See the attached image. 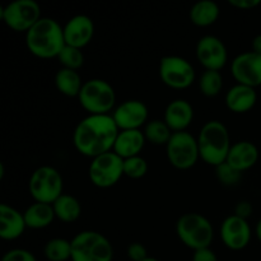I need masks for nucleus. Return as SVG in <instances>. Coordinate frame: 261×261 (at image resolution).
Masks as SVG:
<instances>
[{
	"label": "nucleus",
	"instance_id": "f257e3e1",
	"mask_svg": "<svg viewBox=\"0 0 261 261\" xmlns=\"http://www.w3.org/2000/svg\"><path fill=\"white\" fill-rule=\"evenodd\" d=\"M119 132L112 115H88L74 129V147L81 154L93 160L114 149Z\"/></svg>",
	"mask_w": 261,
	"mask_h": 261
},
{
	"label": "nucleus",
	"instance_id": "f03ea898",
	"mask_svg": "<svg viewBox=\"0 0 261 261\" xmlns=\"http://www.w3.org/2000/svg\"><path fill=\"white\" fill-rule=\"evenodd\" d=\"M25 45L30 53L37 58H58L65 46L64 28L58 20L42 17L25 33Z\"/></svg>",
	"mask_w": 261,
	"mask_h": 261
},
{
	"label": "nucleus",
	"instance_id": "7ed1b4c3",
	"mask_svg": "<svg viewBox=\"0 0 261 261\" xmlns=\"http://www.w3.org/2000/svg\"><path fill=\"white\" fill-rule=\"evenodd\" d=\"M198 144L200 158L208 165L219 166L226 162L231 149V138L228 129L223 122L211 120L205 122L198 135Z\"/></svg>",
	"mask_w": 261,
	"mask_h": 261
},
{
	"label": "nucleus",
	"instance_id": "20e7f679",
	"mask_svg": "<svg viewBox=\"0 0 261 261\" xmlns=\"http://www.w3.org/2000/svg\"><path fill=\"white\" fill-rule=\"evenodd\" d=\"M71 261H112L114 247L105 234L83 231L71 240Z\"/></svg>",
	"mask_w": 261,
	"mask_h": 261
},
{
	"label": "nucleus",
	"instance_id": "39448f33",
	"mask_svg": "<svg viewBox=\"0 0 261 261\" xmlns=\"http://www.w3.org/2000/svg\"><path fill=\"white\" fill-rule=\"evenodd\" d=\"M176 232L181 242L194 251L211 247L214 237L209 219L199 213L182 214L176 223Z\"/></svg>",
	"mask_w": 261,
	"mask_h": 261
},
{
	"label": "nucleus",
	"instance_id": "423d86ee",
	"mask_svg": "<svg viewBox=\"0 0 261 261\" xmlns=\"http://www.w3.org/2000/svg\"><path fill=\"white\" fill-rule=\"evenodd\" d=\"M78 99L89 115H109L116 102V93L109 82L94 78L84 82Z\"/></svg>",
	"mask_w": 261,
	"mask_h": 261
},
{
	"label": "nucleus",
	"instance_id": "0eeeda50",
	"mask_svg": "<svg viewBox=\"0 0 261 261\" xmlns=\"http://www.w3.org/2000/svg\"><path fill=\"white\" fill-rule=\"evenodd\" d=\"M28 189L35 201L54 204L56 199L63 195V176L55 167L41 166L31 175Z\"/></svg>",
	"mask_w": 261,
	"mask_h": 261
},
{
	"label": "nucleus",
	"instance_id": "6e6552de",
	"mask_svg": "<svg viewBox=\"0 0 261 261\" xmlns=\"http://www.w3.org/2000/svg\"><path fill=\"white\" fill-rule=\"evenodd\" d=\"M166 152L170 163L177 170H189L194 167L200 158L198 138L186 130L173 133L166 145Z\"/></svg>",
	"mask_w": 261,
	"mask_h": 261
},
{
	"label": "nucleus",
	"instance_id": "1a4fd4ad",
	"mask_svg": "<svg viewBox=\"0 0 261 261\" xmlns=\"http://www.w3.org/2000/svg\"><path fill=\"white\" fill-rule=\"evenodd\" d=\"M2 19L10 30L27 33L41 19V8L35 0H13L2 8Z\"/></svg>",
	"mask_w": 261,
	"mask_h": 261
},
{
	"label": "nucleus",
	"instance_id": "9d476101",
	"mask_svg": "<svg viewBox=\"0 0 261 261\" xmlns=\"http://www.w3.org/2000/svg\"><path fill=\"white\" fill-rule=\"evenodd\" d=\"M89 180L101 189L112 188L124 175V160L114 150L93 158L88 170Z\"/></svg>",
	"mask_w": 261,
	"mask_h": 261
},
{
	"label": "nucleus",
	"instance_id": "9b49d317",
	"mask_svg": "<svg viewBox=\"0 0 261 261\" xmlns=\"http://www.w3.org/2000/svg\"><path fill=\"white\" fill-rule=\"evenodd\" d=\"M160 78L173 89H185L195 81V69L189 60L177 55L163 56L160 61Z\"/></svg>",
	"mask_w": 261,
	"mask_h": 261
},
{
	"label": "nucleus",
	"instance_id": "f8f14e48",
	"mask_svg": "<svg viewBox=\"0 0 261 261\" xmlns=\"http://www.w3.org/2000/svg\"><path fill=\"white\" fill-rule=\"evenodd\" d=\"M231 74L240 84L261 86V54L251 50L237 55L231 63Z\"/></svg>",
	"mask_w": 261,
	"mask_h": 261
},
{
	"label": "nucleus",
	"instance_id": "ddd939ff",
	"mask_svg": "<svg viewBox=\"0 0 261 261\" xmlns=\"http://www.w3.org/2000/svg\"><path fill=\"white\" fill-rule=\"evenodd\" d=\"M196 58L205 70L219 71L228 60V53L221 38L213 35H206L198 41Z\"/></svg>",
	"mask_w": 261,
	"mask_h": 261
},
{
	"label": "nucleus",
	"instance_id": "4468645a",
	"mask_svg": "<svg viewBox=\"0 0 261 261\" xmlns=\"http://www.w3.org/2000/svg\"><path fill=\"white\" fill-rule=\"evenodd\" d=\"M221 240L229 250L240 251L244 250L251 241V227L247 219L240 217L228 216L222 222L219 229Z\"/></svg>",
	"mask_w": 261,
	"mask_h": 261
},
{
	"label": "nucleus",
	"instance_id": "2eb2a0df",
	"mask_svg": "<svg viewBox=\"0 0 261 261\" xmlns=\"http://www.w3.org/2000/svg\"><path fill=\"white\" fill-rule=\"evenodd\" d=\"M112 117L119 130H138L148 122V107L139 99H127L114 110Z\"/></svg>",
	"mask_w": 261,
	"mask_h": 261
},
{
	"label": "nucleus",
	"instance_id": "dca6fc26",
	"mask_svg": "<svg viewBox=\"0 0 261 261\" xmlns=\"http://www.w3.org/2000/svg\"><path fill=\"white\" fill-rule=\"evenodd\" d=\"M65 45L83 48L92 41L94 35V23L88 15L78 14L71 17L64 25Z\"/></svg>",
	"mask_w": 261,
	"mask_h": 261
},
{
	"label": "nucleus",
	"instance_id": "f3484780",
	"mask_svg": "<svg viewBox=\"0 0 261 261\" xmlns=\"http://www.w3.org/2000/svg\"><path fill=\"white\" fill-rule=\"evenodd\" d=\"M27 228L24 214L8 204L0 205V237L5 241L19 239Z\"/></svg>",
	"mask_w": 261,
	"mask_h": 261
},
{
	"label": "nucleus",
	"instance_id": "a211bd4d",
	"mask_svg": "<svg viewBox=\"0 0 261 261\" xmlns=\"http://www.w3.org/2000/svg\"><path fill=\"white\" fill-rule=\"evenodd\" d=\"M259 160V149L249 140H241L231 145L226 162L234 170L244 172L256 165Z\"/></svg>",
	"mask_w": 261,
	"mask_h": 261
},
{
	"label": "nucleus",
	"instance_id": "6ab92c4d",
	"mask_svg": "<svg viewBox=\"0 0 261 261\" xmlns=\"http://www.w3.org/2000/svg\"><path fill=\"white\" fill-rule=\"evenodd\" d=\"M163 120L173 133L185 132L194 120L193 106L186 99H173L166 107Z\"/></svg>",
	"mask_w": 261,
	"mask_h": 261
},
{
	"label": "nucleus",
	"instance_id": "aec40b11",
	"mask_svg": "<svg viewBox=\"0 0 261 261\" xmlns=\"http://www.w3.org/2000/svg\"><path fill=\"white\" fill-rule=\"evenodd\" d=\"M257 93L255 88L245 84H234L226 93V105L228 110L236 114H245L256 105Z\"/></svg>",
	"mask_w": 261,
	"mask_h": 261
},
{
	"label": "nucleus",
	"instance_id": "412c9836",
	"mask_svg": "<svg viewBox=\"0 0 261 261\" xmlns=\"http://www.w3.org/2000/svg\"><path fill=\"white\" fill-rule=\"evenodd\" d=\"M145 139L144 133L140 129L138 130H120L114 145V152L117 155L126 160V158L139 155L144 148Z\"/></svg>",
	"mask_w": 261,
	"mask_h": 261
},
{
	"label": "nucleus",
	"instance_id": "4be33fe9",
	"mask_svg": "<svg viewBox=\"0 0 261 261\" xmlns=\"http://www.w3.org/2000/svg\"><path fill=\"white\" fill-rule=\"evenodd\" d=\"M23 214H24L25 224L28 228L32 229L46 228L56 218L53 204L38 203V201L31 204Z\"/></svg>",
	"mask_w": 261,
	"mask_h": 261
},
{
	"label": "nucleus",
	"instance_id": "5701e85b",
	"mask_svg": "<svg viewBox=\"0 0 261 261\" xmlns=\"http://www.w3.org/2000/svg\"><path fill=\"white\" fill-rule=\"evenodd\" d=\"M189 17L193 24L198 27H208L218 19L219 7L213 0H200L191 7Z\"/></svg>",
	"mask_w": 261,
	"mask_h": 261
},
{
	"label": "nucleus",
	"instance_id": "b1692460",
	"mask_svg": "<svg viewBox=\"0 0 261 261\" xmlns=\"http://www.w3.org/2000/svg\"><path fill=\"white\" fill-rule=\"evenodd\" d=\"M56 218L65 223L75 222L82 214V205L78 199L69 194H63L53 204Z\"/></svg>",
	"mask_w": 261,
	"mask_h": 261
},
{
	"label": "nucleus",
	"instance_id": "393cba45",
	"mask_svg": "<svg viewBox=\"0 0 261 261\" xmlns=\"http://www.w3.org/2000/svg\"><path fill=\"white\" fill-rule=\"evenodd\" d=\"M55 86L58 91L65 96L78 97L83 87V82L76 70L60 68L55 75Z\"/></svg>",
	"mask_w": 261,
	"mask_h": 261
},
{
	"label": "nucleus",
	"instance_id": "a878e982",
	"mask_svg": "<svg viewBox=\"0 0 261 261\" xmlns=\"http://www.w3.org/2000/svg\"><path fill=\"white\" fill-rule=\"evenodd\" d=\"M143 133L145 139L154 145H167L173 134L165 120H150L145 124Z\"/></svg>",
	"mask_w": 261,
	"mask_h": 261
},
{
	"label": "nucleus",
	"instance_id": "bb28decb",
	"mask_svg": "<svg viewBox=\"0 0 261 261\" xmlns=\"http://www.w3.org/2000/svg\"><path fill=\"white\" fill-rule=\"evenodd\" d=\"M48 261H66L71 259V242L61 237H55L46 242L43 249Z\"/></svg>",
	"mask_w": 261,
	"mask_h": 261
},
{
	"label": "nucleus",
	"instance_id": "cd10ccee",
	"mask_svg": "<svg viewBox=\"0 0 261 261\" xmlns=\"http://www.w3.org/2000/svg\"><path fill=\"white\" fill-rule=\"evenodd\" d=\"M223 88V78L221 71L205 70L199 79V89L206 97H216Z\"/></svg>",
	"mask_w": 261,
	"mask_h": 261
},
{
	"label": "nucleus",
	"instance_id": "c85d7f7f",
	"mask_svg": "<svg viewBox=\"0 0 261 261\" xmlns=\"http://www.w3.org/2000/svg\"><path fill=\"white\" fill-rule=\"evenodd\" d=\"M58 60L60 63L61 68L71 69V70H78L84 64V55L82 53V48L73 47V46L65 45L63 50L60 51L58 56Z\"/></svg>",
	"mask_w": 261,
	"mask_h": 261
},
{
	"label": "nucleus",
	"instance_id": "c756f323",
	"mask_svg": "<svg viewBox=\"0 0 261 261\" xmlns=\"http://www.w3.org/2000/svg\"><path fill=\"white\" fill-rule=\"evenodd\" d=\"M148 172V162L142 155L124 160V175L130 178H142Z\"/></svg>",
	"mask_w": 261,
	"mask_h": 261
},
{
	"label": "nucleus",
	"instance_id": "7c9ffc66",
	"mask_svg": "<svg viewBox=\"0 0 261 261\" xmlns=\"http://www.w3.org/2000/svg\"><path fill=\"white\" fill-rule=\"evenodd\" d=\"M216 176L219 182L224 186H234L241 181L242 172L234 170L227 162L221 163L216 167Z\"/></svg>",
	"mask_w": 261,
	"mask_h": 261
},
{
	"label": "nucleus",
	"instance_id": "2f4dec72",
	"mask_svg": "<svg viewBox=\"0 0 261 261\" xmlns=\"http://www.w3.org/2000/svg\"><path fill=\"white\" fill-rule=\"evenodd\" d=\"M0 261H37L35 255L24 249H13L5 252Z\"/></svg>",
	"mask_w": 261,
	"mask_h": 261
},
{
	"label": "nucleus",
	"instance_id": "473e14b6",
	"mask_svg": "<svg viewBox=\"0 0 261 261\" xmlns=\"http://www.w3.org/2000/svg\"><path fill=\"white\" fill-rule=\"evenodd\" d=\"M127 257L132 261H144L148 256V251L145 246L140 242H132L127 246Z\"/></svg>",
	"mask_w": 261,
	"mask_h": 261
},
{
	"label": "nucleus",
	"instance_id": "72a5a7b5",
	"mask_svg": "<svg viewBox=\"0 0 261 261\" xmlns=\"http://www.w3.org/2000/svg\"><path fill=\"white\" fill-rule=\"evenodd\" d=\"M254 212V208H252V204L250 201L242 200L240 203H237V205L234 206V216L240 217V218L247 219Z\"/></svg>",
	"mask_w": 261,
	"mask_h": 261
},
{
	"label": "nucleus",
	"instance_id": "f704fd0d",
	"mask_svg": "<svg viewBox=\"0 0 261 261\" xmlns=\"http://www.w3.org/2000/svg\"><path fill=\"white\" fill-rule=\"evenodd\" d=\"M193 261H218V257L211 247H206L194 251Z\"/></svg>",
	"mask_w": 261,
	"mask_h": 261
},
{
	"label": "nucleus",
	"instance_id": "c9c22d12",
	"mask_svg": "<svg viewBox=\"0 0 261 261\" xmlns=\"http://www.w3.org/2000/svg\"><path fill=\"white\" fill-rule=\"evenodd\" d=\"M229 4L237 9H252V8L259 7L261 0H229Z\"/></svg>",
	"mask_w": 261,
	"mask_h": 261
},
{
	"label": "nucleus",
	"instance_id": "e433bc0d",
	"mask_svg": "<svg viewBox=\"0 0 261 261\" xmlns=\"http://www.w3.org/2000/svg\"><path fill=\"white\" fill-rule=\"evenodd\" d=\"M252 51L255 53L261 54V33L260 35L255 36L254 40H252Z\"/></svg>",
	"mask_w": 261,
	"mask_h": 261
},
{
	"label": "nucleus",
	"instance_id": "4c0bfd02",
	"mask_svg": "<svg viewBox=\"0 0 261 261\" xmlns=\"http://www.w3.org/2000/svg\"><path fill=\"white\" fill-rule=\"evenodd\" d=\"M255 233H256L257 240L261 242V218L257 221L256 223V228H255Z\"/></svg>",
	"mask_w": 261,
	"mask_h": 261
},
{
	"label": "nucleus",
	"instance_id": "58836bf2",
	"mask_svg": "<svg viewBox=\"0 0 261 261\" xmlns=\"http://www.w3.org/2000/svg\"><path fill=\"white\" fill-rule=\"evenodd\" d=\"M4 173H5V168H4V163H0V180L4 177Z\"/></svg>",
	"mask_w": 261,
	"mask_h": 261
},
{
	"label": "nucleus",
	"instance_id": "ea45409f",
	"mask_svg": "<svg viewBox=\"0 0 261 261\" xmlns=\"http://www.w3.org/2000/svg\"><path fill=\"white\" fill-rule=\"evenodd\" d=\"M144 261H160V260H157V259H155V257H147V259H145Z\"/></svg>",
	"mask_w": 261,
	"mask_h": 261
}]
</instances>
